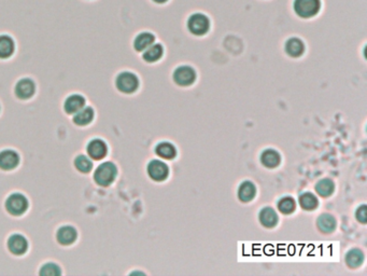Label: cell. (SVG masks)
Listing matches in <instances>:
<instances>
[{
	"mask_svg": "<svg viewBox=\"0 0 367 276\" xmlns=\"http://www.w3.org/2000/svg\"><path fill=\"white\" fill-rule=\"evenodd\" d=\"M148 174L151 179L155 181H164L168 177L169 169L164 162L159 160H153L149 163L148 167H146Z\"/></svg>",
	"mask_w": 367,
	"mask_h": 276,
	"instance_id": "obj_13",
	"label": "cell"
},
{
	"mask_svg": "<svg viewBox=\"0 0 367 276\" xmlns=\"http://www.w3.org/2000/svg\"><path fill=\"white\" fill-rule=\"evenodd\" d=\"M260 221L264 227L272 228L275 227L278 222V216L274 209L270 207H266L264 209H262L260 213Z\"/></svg>",
	"mask_w": 367,
	"mask_h": 276,
	"instance_id": "obj_17",
	"label": "cell"
},
{
	"mask_svg": "<svg viewBox=\"0 0 367 276\" xmlns=\"http://www.w3.org/2000/svg\"><path fill=\"white\" fill-rule=\"evenodd\" d=\"M118 177V167L111 161L102 162L94 172L93 179L97 186L108 188Z\"/></svg>",
	"mask_w": 367,
	"mask_h": 276,
	"instance_id": "obj_1",
	"label": "cell"
},
{
	"mask_svg": "<svg viewBox=\"0 0 367 276\" xmlns=\"http://www.w3.org/2000/svg\"><path fill=\"white\" fill-rule=\"evenodd\" d=\"M299 204H300V206L304 209L312 210V209H314L318 206V200L316 199V197H314L312 193L306 192V193H304L300 196Z\"/></svg>",
	"mask_w": 367,
	"mask_h": 276,
	"instance_id": "obj_28",
	"label": "cell"
},
{
	"mask_svg": "<svg viewBox=\"0 0 367 276\" xmlns=\"http://www.w3.org/2000/svg\"><path fill=\"white\" fill-rule=\"evenodd\" d=\"M143 52V59L145 62L154 63L163 56V47L161 45H152Z\"/></svg>",
	"mask_w": 367,
	"mask_h": 276,
	"instance_id": "obj_24",
	"label": "cell"
},
{
	"mask_svg": "<svg viewBox=\"0 0 367 276\" xmlns=\"http://www.w3.org/2000/svg\"><path fill=\"white\" fill-rule=\"evenodd\" d=\"M38 274L40 276H60L62 270L55 262H47L41 265Z\"/></svg>",
	"mask_w": 367,
	"mask_h": 276,
	"instance_id": "obj_25",
	"label": "cell"
},
{
	"mask_svg": "<svg viewBox=\"0 0 367 276\" xmlns=\"http://www.w3.org/2000/svg\"><path fill=\"white\" fill-rule=\"evenodd\" d=\"M364 260V254L360 249H352L346 256V262L351 268H358Z\"/></svg>",
	"mask_w": 367,
	"mask_h": 276,
	"instance_id": "obj_26",
	"label": "cell"
},
{
	"mask_svg": "<svg viewBox=\"0 0 367 276\" xmlns=\"http://www.w3.org/2000/svg\"><path fill=\"white\" fill-rule=\"evenodd\" d=\"M295 207H296V204H295V201L293 200L292 198H283L279 201L278 203V208L279 210L282 213V214H292L293 211L295 210Z\"/></svg>",
	"mask_w": 367,
	"mask_h": 276,
	"instance_id": "obj_29",
	"label": "cell"
},
{
	"mask_svg": "<svg viewBox=\"0 0 367 276\" xmlns=\"http://www.w3.org/2000/svg\"><path fill=\"white\" fill-rule=\"evenodd\" d=\"M318 228L321 232L323 233H331L332 231H334L335 227H336V221H335V218L329 214H324L321 215L319 217L318 221Z\"/></svg>",
	"mask_w": 367,
	"mask_h": 276,
	"instance_id": "obj_23",
	"label": "cell"
},
{
	"mask_svg": "<svg viewBox=\"0 0 367 276\" xmlns=\"http://www.w3.org/2000/svg\"><path fill=\"white\" fill-rule=\"evenodd\" d=\"M85 104L87 98L84 96L78 93H73L67 96L64 101V105H62V109H64L67 116H72L77 114L83 107H85Z\"/></svg>",
	"mask_w": 367,
	"mask_h": 276,
	"instance_id": "obj_11",
	"label": "cell"
},
{
	"mask_svg": "<svg viewBox=\"0 0 367 276\" xmlns=\"http://www.w3.org/2000/svg\"><path fill=\"white\" fill-rule=\"evenodd\" d=\"M85 150L88 156L94 161L103 160L109 153L107 142L99 137L90 139L85 146Z\"/></svg>",
	"mask_w": 367,
	"mask_h": 276,
	"instance_id": "obj_5",
	"label": "cell"
},
{
	"mask_svg": "<svg viewBox=\"0 0 367 276\" xmlns=\"http://www.w3.org/2000/svg\"><path fill=\"white\" fill-rule=\"evenodd\" d=\"M20 163L19 153L14 149L0 151V171L11 172L18 167Z\"/></svg>",
	"mask_w": 367,
	"mask_h": 276,
	"instance_id": "obj_8",
	"label": "cell"
},
{
	"mask_svg": "<svg viewBox=\"0 0 367 276\" xmlns=\"http://www.w3.org/2000/svg\"><path fill=\"white\" fill-rule=\"evenodd\" d=\"M316 191L320 197L328 198L334 191V183L330 179H322L317 183Z\"/></svg>",
	"mask_w": 367,
	"mask_h": 276,
	"instance_id": "obj_27",
	"label": "cell"
},
{
	"mask_svg": "<svg viewBox=\"0 0 367 276\" xmlns=\"http://www.w3.org/2000/svg\"><path fill=\"white\" fill-rule=\"evenodd\" d=\"M0 111H2V106H0Z\"/></svg>",
	"mask_w": 367,
	"mask_h": 276,
	"instance_id": "obj_32",
	"label": "cell"
},
{
	"mask_svg": "<svg viewBox=\"0 0 367 276\" xmlns=\"http://www.w3.org/2000/svg\"><path fill=\"white\" fill-rule=\"evenodd\" d=\"M115 87L124 94H133L139 87V80L135 74L129 71H123L115 79Z\"/></svg>",
	"mask_w": 367,
	"mask_h": 276,
	"instance_id": "obj_3",
	"label": "cell"
},
{
	"mask_svg": "<svg viewBox=\"0 0 367 276\" xmlns=\"http://www.w3.org/2000/svg\"><path fill=\"white\" fill-rule=\"evenodd\" d=\"M154 43V36L150 33H141L137 37H136L134 41V48L138 52H142V51L148 49L150 46H152Z\"/></svg>",
	"mask_w": 367,
	"mask_h": 276,
	"instance_id": "obj_20",
	"label": "cell"
},
{
	"mask_svg": "<svg viewBox=\"0 0 367 276\" xmlns=\"http://www.w3.org/2000/svg\"><path fill=\"white\" fill-rule=\"evenodd\" d=\"M305 46L303 41L297 38H291L286 44V51L287 53L292 57H298L304 53Z\"/></svg>",
	"mask_w": 367,
	"mask_h": 276,
	"instance_id": "obj_19",
	"label": "cell"
},
{
	"mask_svg": "<svg viewBox=\"0 0 367 276\" xmlns=\"http://www.w3.org/2000/svg\"><path fill=\"white\" fill-rule=\"evenodd\" d=\"M7 248L10 253L15 257H20L27 253L29 248V241L25 235L20 233H12L7 239Z\"/></svg>",
	"mask_w": 367,
	"mask_h": 276,
	"instance_id": "obj_4",
	"label": "cell"
},
{
	"mask_svg": "<svg viewBox=\"0 0 367 276\" xmlns=\"http://www.w3.org/2000/svg\"><path fill=\"white\" fill-rule=\"evenodd\" d=\"M187 28L193 35L203 36L208 33L209 28H210V22H209V18L206 15L196 13L188 18Z\"/></svg>",
	"mask_w": 367,
	"mask_h": 276,
	"instance_id": "obj_9",
	"label": "cell"
},
{
	"mask_svg": "<svg viewBox=\"0 0 367 276\" xmlns=\"http://www.w3.org/2000/svg\"><path fill=\"white\" fill-rule=\"evenodd\" d=\"M255 197V187L252 182L245 181L240 185L238 190V198L241 202H250Z\"/></svg>",
	"mask_w": 367,
	"mask_h": 276,
	"instance_id": "obj_22",
	"label": "cell"
},
{
	"mask_svg": "<svg viewBox=\"0 0 367 276\" xmlns=\"http://www.w3.org/2000/svg\"><path fill=\"white\" fill-rule=\"evenodd\" d=\"M196 74L193 68L188 66L178 67L174 73V80L177 84L181 87H188L194 83Z\"/></svg>",
	"mask_w": 367,
	"mask_h": 276,
	"instance_id": "obj_12",
	"label": "cell"
},
{
	"mask_svg": "<svg viewBox=\"0 0 367 276\" xmlns=\"http://www.w3.org/2000/svg\"><path fill=\"white\" fill-rule=\"evenodd\" d=\"M15 50L13 39L8 35H0V59L10 58Z\"/></svg>",
	"mask_w": 367,
	"mask_h": 276,
	"instance_id": "obj_16",
	"label": "cell"
},
{
	"mask_svg": "<svg viewBox=\"0 0 367 276\" xmlns=\"http://www.w3.org/2000/svg\"><path fill=\"white\" fill-rule=\"evenodd\" d=\"M320 8V0H295L294 2L295 13L303 18H309L317 15Z\"/></svg>",
	"mask_w": 367,
	"mask_h": 276,
	"instance_id": "obj_7",
	"label": "cell"
},
{
	"mask_svg": "<svg viewBox=\"0 0 367 276\" xmlns=\"http://www.w3.org/2000/svg\"><path fill=\"white\" fill-rule=\"evenodd\" d=\"M37 86L36 82L30 78H22L15 83L14 94L15 97L20 100H29L36 94Z\"/></svg>",
	"mask_w": 367,
	"mask_h": 276,
	"instance_id": "obj_6",
	"label": "cell"
},
{
	"mask_svg": "<svg viewBox=\"0 0 367 276\" xmlns=\"http://www.w3.org/2000/svg\"><path fill=\"white\" fill-rule=\"evenodd\" d=\"M94 119H95V110H94L92 106H88L83 107L77 114L73 115L72 123L80 128L89 126L94 121Z\"/></svg>",
	"mask_w": 367,
	"mask_h": 276,
	"instance_id": "obj_14",
	"label": "cell"
},
{
	"mask_svg": "<svg viewBox=\"0 0 367 276\" xmlns=\"http://www.w3.org/2000/svg\"><path fill=\"white\" fill-rule=\"evenodd\" d=\"M73 166H75V168L79 173L83 174V175H89L94 167V164L92 159L89 156L80 153V155L73 159Z\"/></svg>",
	"mask_w": 367,
	"mask_h": 276,
	"instance_id": "obj_15",
	"label": "cell"
},
{
	"mask_svg": "<svg viewBox=\"0 0 367 276\" xmlns=\"http://www.w3.org/2000/svg\"><path fill=\"white\" fill-rule=\"evenodd\" d=\"M153 2H155L157 4H164V3L167 2V0H153Z\"/></svg>",
	"mask_w": 367,
	"mask_h": 276,
	"instance_id": "obj_31",
	"label": "cell"
},
{
	"mask_svg": "<svg viewBox=\"0 0 367 276\" xmlns=\"http://www.w3.org/2000/svg\"><path fill=\"white\" fill-rule=\"evenodd\" d=\"M280 155L276 151L272 149H267L265 150L263 153H262L261 157V161L266 167L269 168H274L277 167L280 164Z\"/></svg>",
	"mask_w": 367,
	"mask_h": 276,
	"instance_id": "obj_18",
	"label": "cell"
},
{
	"mask_svg": "<svg viewBox=\"0 0 367 276\" xmlns=\"http://www.w3.org/2000/svg\"><path fill=\"white\" fill-rule=\"evenodd\" d=\"M155 153L159 157H161L162 159H166V160H171L176 157L177 151L176 148L174 147L172 144L170 142H160L159 145L155 147Z\"/></svg>",
	"mask_w": 367,
	"mask_h": 276,
	"instance_id": "obj_21",
	"label": "cell"
},
{
	"mask_svg": "<svg viewBox=\"0 0 367 276\" xmlns=\"http://www.w3.org/2000/svg\"><path fill=\"white\" fill-rule=\"evenodd\" d=\"M356 219L362 223H366L367 214H366V206L362 205L358 210H356Z\"/></svg>",
	"mask_w": 367,
	"mask_h": 276,
	"instance_id": "obj_30",
	"label": "cell"
},
{
	"mask_svg": "<svg viewBox=\"0 0 367 276\" xmlns=\"http://www.w3.org/2000/svg\"><path fill=\"white\" fill-rule=\"evenodd\" d=\"M56 241L61 246H71L79 238V232L76 227L71 224H65L57 229L55 233Z\"/></svg>",
	"mask_w": 367,
	"mask_h": 276,
	"instance_id": "obj_10",
	"label": "cell"
},
{
	"mask_svg": "<svg viewBox=\"0 0 367 276\" xmlns=\"http://www.w3.org/2000/svg\"><path fill=\"white\" fill-rule=\"evenodd\" d=\"M29 201L24 193L13 192L5 201V209L12 217H22L28 211Z\"/></svg>",
	"mask_w": 367,
	"mask_h": 276,
	"instance_id": "obj_2",
	"label": "cell"
}]
</instances>
